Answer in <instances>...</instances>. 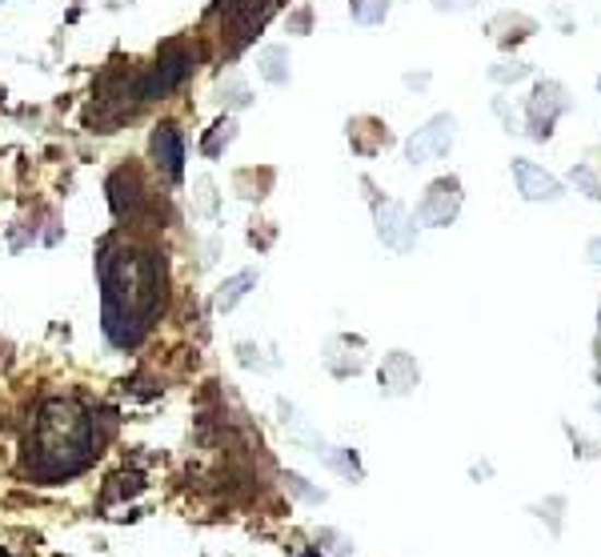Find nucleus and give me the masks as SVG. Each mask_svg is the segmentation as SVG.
<instances>
[{
	"mask_svg": "<svg viewBox=\"0 0 601 557\" xmlns=\"http://www.w3.org/2000/svg\"><path fill=\"white\" fill-rule=\"evenodd\" d=\"M101 289H105V333L113 345L141 341L161 305V261L125 237H108L101 245Z\"/></svg>",
	"mask_w": 601,
	"mask_h": 557,
	"instance_id": "obj_1",
	"label": "nucleus"
},
{
	"mask_svg": "<svg viewBox=\"0 0 601 557\" xmlns=\"http://www.w3.org/2000/svg\"><path fill=\"white\" fill-rule=\"evenodd\" d=\"M93 417L72 398H45L33 413L28 434V470L40 482H57L84 470L93 458Z\"/></svg>",
	"mask_w": 601,
	"mask_h": 557,
	"instance_id": "obj_2",
	"label": "nucleus"
},
{
	"mask_svg": "<svg viewBox=\"0 0 601 557\" xmlns=\"http://www.w3.org/2000/svg\"><path fill=\"white\" fill-rule=\"evenodd\" d=\"M574 109V97L562 81H538L533 97L526 100V137L529 141H550L557 117Z\"/></svg>",
	"mask_w": 601,
	"mask_h": 557,
	"instance_id": "obj_3",
	"label": "nucleus"
},
{
	"mask_svg": "<svg viewBox=\"0 0 601 557\" xmlns=\"http://www.w3.org/2000/svg\"><path fill=\"white\" fill-rule=\"evenodd\" d=\"M453 141H457V117L437 112V117L425 121V129H417L405 141V161L409 165H429V161L445 157L453 149Z\"/></svg>",
	"mask_w": 601,
	"mask_h": 557,
	"instance_id": "obj_4",
	"label": "nucleus"
},
{
	"mask_svg": "<svg viewBox=\"0 0 601 557\" xmlns=\"http://www.w3.org/2000/svg\"><path fill=\"white\" fill-rule=\"evenodd\" d=\"M457 213H461V181H457V177H437V181L425 189V197L417 201L413 221H417V225H429V229H445V225L457 221Z\"/></svg>",
	"mask_w": 601,
	"mask_h": 557,
	"instance_id": "obj_5",
	"label": "nucleus"
},
{
	"mask_svg": "<svg viewBox=\"0 0 601 557\" xmlns=\"http://www.w3.org/2000/svg\"><path fill=\"white\" fill-rule=\"evenodd\" d=\"M509 173H514V185L517 193L526 197L529 205H541V201H562L565 197V185L553 177V173H545L541 165H533L529 157H514L509 161Z\"/></svg>",
	"mask_w": 601,
	"mask_h": 557,
	"instance_id": "obj_6",
	"label": "nucleus"
},
{
	"mask_svg": "<svg viewBox=\"0 0 601 557\" xmlns=\"http://www.w3.org/2000/svg\"><path fill=\"white\" fill-rule=\"evenodd\" d=\"M189 49H165V57L156 61V69L141 81V88H137V97L149 100V97H161V93H168V88H177L185 76H189Z\"/></svg>",
	"mask_w": 601,
	"mask_h": 557,
	"instance_id": "obj_7",
	"label": "nucleus"
},
{
	"mask_svg": "<svg viewBox=\"0 0 601 557\" xmlns=\"http://www.w3.org/2000/svg\"><path fill=\"white\" fill-rule=\"evenodd\" d=\"M377 237L397 253H409L413 241H417V221L409 217L397 201H385V205H377Z\"/></svg>",
	"mask_w": 601,
	"mask_h": 557,
	"instance_id": "obj_8",
	"label": "nucleus"
},
{
	"mask_svg": "<svg viewBox=\"0 0 601 557\" xmlns=\"http://www.w3.org/2000/svg\"><path fill=\"white\" fill-rule=\"evenodd\" d=\"M538 21L533 16H526V13H497L490 21V40L497 45V49H517V45H526L533 33H538Z\"/></svg>",
	"mask_w": 601,
	"mask_h": 557,
	"instance_id": "obj_9",
	"label": "nucleus"
},
{
	"mask_svg": "<svg viewBox=\"0 0 601 557\" xmlns=\"http://www.w3.org/2000/svg\"><path fill=\"white\" fill-rule=\"evenodd\" d=\"M153 161L165 169V177H173L177 181L180 177V161H185V141H180V133L173 129V125H156L153 133Z\"/></svg>",
	"mask_w": 601,
	"mask_h": 557,
	"instance_id": "obj_10",
	"label": "nucleus"
},
{
	"mask_svg": "<svg viewBox=\"0 0 601 557\" xmlns=\"http://www.w3.org/2000/svg\"><path fill=\"white\" fill-rule=\"evenodd\" d=\"M381 386L389 398H405L409 389L417 386V365L409 353H393V357H385L381 365Z\"/></svg>",
	"mask_w": 601,
	"mask_h": 557,
	"instance_id": "obj_11",
	"label": "nucleus"
},
{
	"mask_svg": "<svg viewBox=\"0 0 601 557\" xmlns=\"http://www.w3.org/2000/svg\"><path fill=\"white\" fill-rule=\"evenodd\" d=\"M257 64H261L264 81H273V85H285V81H288V52L281 49V45H269V49H261Z\"/></svg>",
	"mask_w": 601,
	"mask_h": 557,
	"instance_id": "obj_12",
	"label": "nucleus"
},
{
	"mask_svg": "<svg viewBox=\"0 0 601 557\" xmlns=\"http://www.w3.org/2000/svg\"><path fill=\"white\" fill-rule=\"evenodd\" d=\"M249 285H257V273H237V277H228L225 285H221V293H216V309H221V313L233 309V305L249 293Z\"/></svg>",
	"mask_w": 601,
	"mask_h": 557,
	"instance_id": "obj_13",
	"label": "nucleus"
},
{
	"mask_svg": "<svg viewBox=\"0 0 601 557\" xmlns=\"http://www.w3.org/2000/svg\"><path fill=\"white\" fill-rule=\"evenodd\" d=\"M533 76V64L529 61H502V64H490V81L493 85H521Z\"/></svg>",
	"mask_w": 601,
	"mask_h": 557,
	"instance_id": "obj_14",
	"label": "nucleus"
},
{
	"mask_svg": "<svg viewBox=\"0 0 601 557\" xmlns=\"http://www.w3.org/2000/svg\"><path fill=\"white\" fill-rule=\"evenodd\" d=\"M349 13L357 25H381L389 16V0H349Z\"/></svg>",
	"mask_w": 601,
	"mask_h": 557,
	"instance_id": "obj_15",
	"label": "nucleus"
},
{
	"mask_svg": "<svg viewBox=\"0 0 601 557\" xmlns=\"http://www.w3.org/2000/svg\"><path fill=\"white\" fill-rule=\"evenodd\" d=\"M273 0H221V9H225L228 21H252V16H264V9H269Z\"/></svg>",
	"mask_w": 601,
	"mask_h": 557,
	"instance_id": "obj_16",
	"label": "nucleus"
},
{
	"mask_svg": "<svg viewBox=\"0 0 601 557\" xmlns=\"http://www.w3.org/2000/svg\"><path fill=\"white\" fill-rule=\"evenodd\" d=\"M569 181L581 189V193L589 197V201H601V181H598V173L589 169V165H574V173H569Z\"/></svg>",
	"mask_w": 601,
	"mask_h": 557,
	"instance_id": "obj_17",
	"label": "nucleus"
},
{
	"mask_svg": "<svg viewBox=\"0 0 601 557\" xmlns=\"http://www.w3.org/2000/svg\"><path fill=\"white\" fill-rule=\"evenodd\" d=\"M493 112H497V117L505 121V133H521V125H517V117L509 112V105H505L502 97H493Z\"/></svg>",
	"mask_w": 601,
	"mask_h": 557,
	"instance_id": "obj_18",
	"label": "nucleus"
},
{
	"mask_svg": "<svg viewBox=\"0 0 601 557\" xmlns=\"http://www.w3.org/2000/svg\"><path fill=\"white\" fill-rule=\"evenodd\" d=\"M405 85H409V88H425V85H429V76H413V73H409V76H405Z\"/></svg>",
	"mask_w": 601,
	"mask_h": 557,
	"instance_id": "obj_19",
	"label": "nucleus"
},
{
	"mask_svg": "<svg viewBox=\"0 0 601 557\" xmlns=\"http://www.w3.org/2000/svg\"><path fill=\"white\" fill-rule=\"evenodd\" d=\"M589 257H593V261H601V241L589 245Z\"/></svg>",
	"mask_w": 601,
	"mask_h": 557,
	"instance_id": "obj_20",
	"label": "nucleus"
},
{
	"mask_svg": "<svg viewBox=\"0 0 601 557\" xmlns=\"http://www.w3.org/2000/svg\"><path fill=\"white\" fill-rule=\"evenodd\" d=\"M598 93H601V76H598Z\"/></svg>",
	"mask_w": 601,
	"mask_h": 557,
	"instance_id": "obj_21",
	"label": "nucleus"
},
{
	"mask_svg": "<svg viewBox=\"0 0 601 557\" xmlns=\"http://www.w3.org/2000/svg\"><path fill=\"white\" fill-rule=\"evenodd\" d=\"M0 557H9V554H4V549H0Z\"/></svg>",
	"mask_w": 601,
	"mask_h": 557,
	"instance_id": "obj_22",
	"label": "nucleus"
},
{
	"mask_svg": "<svg viewBox=\"0 0 601 557\" xmlns=\"http://www.w3.org/2000/svg\"><path fill=\"white\" fill-rule=\"evenodd\" d=\"M309 557H317V554H309Z\"/></svg>",
	"mask_w": 601,
	"mask_h": 557,
	"instance_id": "obj_23",
	"label": "nucleus"
}]
</instances>
